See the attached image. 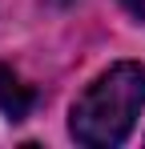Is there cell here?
Wrapping results in <instances>:
<instances>
[{
    "instance_id": "6da1fadb",
    "label": "cell",
    "mask_w": 145,
    "mask_h": 149,
    "mask_svg": "<svg viewBox=\"0 0 145 149\" xmlns=\"http://www.w3.org/2000/svg\"><path fill=\"white\" fill-rule=\"evenodd\" d=\"M145 109V65L141 61H117L77 93L69 109V133L77 145L113 149L121 145Z\"/></svg>"
},
{
    "instance_id": "7a4b0ae2",
    "label": "cell",
    "mask_w": 145,
    "mask_h": 149,
    "mask_svg": "<svg viewBox=\"0 0 145 149\" xmlns=\"http://www.w3.org/2000/svg\"><path fill=\"white\" fill-rule=\"evenodd\" d=\"M32 101H36V93L20 81V73L8 69V65H0V113L8 121H24L28 109H32Z\"/></svg>"
},
{
    "instance_id": "3957f363",
    "label": "cell",
    "mask_w": 145,
    "mask_h": 149,
    "mask_svg": "<svg viewBox=\"0 0 145 149\" xmlns=\"http://www.w3.org/2000/svg\"><path fill=\"white\" fill-rule=\"evenodd\" d=\"M117 4L133 16V20H141V24H145V0H117Z\"/></svg>"
}]
</instances>
